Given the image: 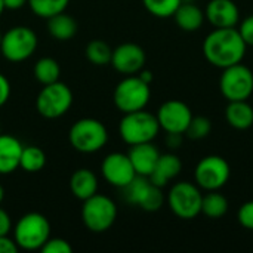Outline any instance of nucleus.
Here are the masks:
<instances>
[{
  "instance_id": "nucleus-1",
  "label": "nucleus",
  "mask_w": 253,
  "mask_h": 253,
  "mask_svg": "<svg viewBox=\"0 0 253 253\" xmlns=\"http://www.w3.org/2000/svg\"><path fill=\"white\" fill-rule=\"evenodd\" d=\"M246 46L248 44L239 30L234 27L216 28L205 39L203 53L212 65L227 68L242 62L246 53Z\"/></svg>"
},
{
  "instance_id": "nucleus-2",
  "label": "nucleus",
  "mask_w": 253,
  "mask_h": 253,
  "mask_svg": "<svg viewBox=\"0 0 253 253\" xmlns=\"http://www.w3.org/2000/svg\"><path fill=\"white\" fill-rule=\"evenodd\" d=\"M50 224L47 218L37 212H30L21 216L13 228V240L19 249L37 251L49 240Z\"/></svg>"
},
{
  "instance_id": "nucleus-3",
  "label": "nucleus",
  "mask_w": 253,
  "mask_h": 253,
  "mask_svg": "<svg viewBox=\"0 0 253 253\" xmlns=\"http://www.w3.org/2000/svg\"><path fill=\"white\" fill-rule=\"evenodd\" d=\"M160 130V125L156 116L148 111L138 110L126 113L119 125V132L122 139L132 145L151 142Z\"/></svg>"
},
{
  "instance_id": "nucleus-4",
  "label": "nucleus",
  "mask_w": 253,
  "mask_h": 253,
  "mask_svg": "<svg viewBox=\"0 0 253 253\" xmlns=\"http://www.w3.org/2000/svg\"><path fill=\"white\" fill-rule=\"evenodd\" d=\"M70 144L79 153L90 154L99 151L108 141V130L102 122L96 119H80L68 132Z\"/></svg>"
},
{
  "instance_id": "nucleus-5",
  "label": "nucleus",
  "mask_w": 253,
  "mask_h": 253,
  "mask_svg": "<svg viewBox=\"0 0 253 253\" xmlns=\"http://www.w3.org/2000/svg\"><path fill=\"white\" fill-rule=\"evenodd\" d=\"M116 218H117V206L110 197L96 193L83 202L82 219L89 231L105 233L113 227Z\"/></svg>"
},
{
  "instance_id": "nucleus-6",
  "label": "nucleus",
  "mask_w": 253,
  "mask_h": 253,
  "mask_svg": "<svg viewBox=\"0 0 253 253\" xmlns=\"http://www.w3.org/2000/svg\"><path fill=\"white\" fill-rule=\"evenodd\" d=\"M37 36L30 27L18 25L1 34L0 52L10 62L28 59L37 49Z\"/></svg>"
},
{
  "instance_id": "nucleus-7",
  "label": "nucleus",
  "mask_w": 253,
  "mask_h": 253,
  "mask_svg": "<svg viewBox=\"0 0 253 253\" xmlns=\"http://www.w3.org/2000/svg\"><path fill=\"white\" fill-rule=\"evenodd\" d=\"M150 84L139 76H130L123 79L114 89V105L123 113H132L144 110L150 101Z\"/></svg>"
},
{
  "instance_id": "nucleus-8",
  "label": "nucleus",
  "mask_w": 253,
  "mask_h": 253,
  "mask_svg": "<svg viewBox=\"0 0 253 253\" xmlns=\"http://www.w3.org/2000/svg\"><path fill=\"white\" fill-rule=\"evenodd\" d=\"M71 105L73 92L65 83L59 80L50 84H44L36 99V108L44 119H58L64 116Z\"/></svg>"
},
{
  "instance_id": "nucleus-9",
  "label": "nucleus",
  "mask_w": 253,
  "mask_h": 253,
  "mask_svg": "<svg viewBox=\"0 0 253 253\" xmlns=\"http://www.w3.org/2000/svg\"><path fill=\"white\" fill-rule=\"evenodd\" d=\"M202 199L199 188L191 182L175 184L168 196L170 211L181 219H193L202 213Z\"/></svg>"
},
{
  "instance_id": "nucleus-10",
  "label": "nucleus",
  "mask_w": 253,
  "mask_h": 253,
  "mask_svg": "<svg viewBox=\"0 0 253 253\" xmlns=\"http://www.w3.org/2000/svg\"><path fill=\"white\" fill-rule=\"evenodd\" d=\"M219 87L228 101H246L253 92V73L240 62L227 67L221 76Z\"/></svg>"
},
{
  "instance_id": "nucleus-11",
  "label": "nucleus",
  "mask_w": 253,
  "mask_h": 253,
  "mask_svg": "<svg viewBox=\"0 0 253 253\" xmlns=\"http://www.w3.org/2000/svg\"><path fill=\"white\" fill-rule=\"evenodd\" d=\"M230 173V165L225 159L219 156H208L199 162L194 176L202 188L216 191L228 182Z\"/></svg>"
},
{
  "instance_id": "nucleus-12",
  "label": "nucleus",
  "mask_w": 253,
  "mask_h": 253,
  "mask_svg": "<svg viewBox=\"0 0 253 253\" xmlns=\"http://www.w3.org/2000/svg\"><path fill=\"white\" fill-rule=\"evenodd\" d=\"M157 120L163 130L168 133H185L193 114L187 104L182 101H166L157 111Z\"/></svg>"
},
{
  "instance_id": "nucleus-13",
  "label": "nucleus",
  "mask_w": 253,
  "mask_h": 253,
  "mask_svg": "<svg viewBox=\"0 0 253 253\" xmlns=\"http://www.w3.org/2000/svg\"><path fill=\"white\" fill-rule=\"evenodd\" d=\"M101 172L104 179L117 188L126 187L136 176L129 156L122 153L108 154L101 165Z\"/></svg>"
},
{
  "instance_id": "nucleus-14",
  "label": "nucleus",
  "mask_w": 253,
  "mask_h": 253,
  "mask_svg": "<svg viewBox=\"0 0 253 253\" xmlns=\"http://www.w3.org/2000/svg\"><path fill=\"white\" fill-rule=\"evenodd\" d=\"M116 71L122 74H136L142 70L145 64V52L139 44L135 43H123L113 49L111 62Z\"/></svg>"
},
{
  "instance_id": "nucleus-15",
  "label": "nucleus",
  "mask_w": 253,
  "mask_h": 253,
  "mask_svg": "<svg viewBox=\"0 0 253 253\" xmlns=\"http://www.w3.org/2000/svg\"><path fill=\"white\" fill-rule=\"evenodd\" d=\"M205 16L215 28H230L236 27L240 15L233 0H211Z\"/></svg>"
},
{
  "instance_id": "nucleus-16",
  "label": "nucleus",
  "mask_w": 253,
  "mask_h": 253,
  "mask_svg": "<svg viewBox=\"0 0 253 253\" xmlns=\"http://www.w3.org/2000/svg\"><path fill=\"white\" fill-rule=\"evenodd\" d=\"M127 156L132 162L136 175H142L148 178L160 157V153L151 142H144V144L132 145Z\"/></svg>"
},
{
  "instance_id": "nucleus-17",
  "label": "nucleus",
  "mask_w": 253,
  "mask_h": 253,
  "mask_svg": "<svg viewBox=\"0 0 253 253\" xmlns=\"http://www.w3.org/2000/svg\"><path fill=\"white\" fill-rule=\"evenodd\" d=\"M22 148L18 138L0 133V175H9L19 168Z\"/></svg>"
},
{
  "instance_id": "nucleus-18",
  "label": "nucleus",
  "mask_w": 253,
  "mask_h": 253,
  "mask_svg": "<svg viewBox=\"0 0 253 253\" xmlns=\"http://www.w3.org/2000/svg\"><path fill=\"white\" fill-rule=\"evenodd\" d=\"M182 169V163L178 156L175 154H160L153 172L150 173L148 179L157 185V187H165L170 179L176 178Z\"/></svg>"
},
{
  "instance_id": "nucleus-19",
  "label": "nucleus",
  "mask_w": 253,
  "mask_h": 253,
  "mask_svg": "<svg viewBox=\"0 0 253 253\" xmlns=\"http://www.w3.org/2000/svg\"><path fill=\"white\" fill-rule=\"evenodd\" d=\"M70 190L76 199L84 202L98 191V178L90 169H77L70 178Z\"/></svg>"
},
{
  "instance_id": "nucleus-20",
  "label": "nucleus",
  "mask_w": 253,
  "mask_h": 253,
  "mask_svg": "<svg viewBox=\"0 0 253 253\" xmlns=\"http://www.w3.org/2000/svg\"><path fill=\"white\" fill-rule=\"evenodd\" d=\"M225 119L234 129H249L253 125V108L246 101H230L225 110Z\"/></svg>"
},
{
  "instance_id": "nucleus-21",
  "label": "nucleus",
  "mask_w": 253,
  "mask_h": 253,
  "mask_svg": "<svg viewBox=\"0 0 253 253\" xmlns=\"http://www.w3.org/2000/svg\"><path fill=\"white\" fill-rule=\"evenodd\" d=\"M176 25L184 31H196L203 25L205 13L193 3H181L173 13Z\"/></svg>"
},
{
  "instance_id": "nucleus-22",
  "label": "nucleus",
  "mask_w": 253,
  "mask_h": 253,
  "mask_svg": "<svg viewBox=\"0 0 253 253\" xmlns=\"http://www.w3.org/2000/svg\"><path fill=\"white\" fill-rule=\"evenodd\" d=\"M47 31L53 39L65 42L76 36L77 22L71 15L61 12V13H56V15L47 18Z\"/></svg>"
},
{
  "instance_id": "nucleus-23",
  "label": "nucleus",
  "mask_w": 253,
  "mask_h": 253,
  "mask_svg": "<svg viewBox=\"0 0 253 253\" xmlns=\"http://www.w3.org/2000/svg\"><path fill=\"white\" fill-rule=\"evenodd\" d=\"M59 74H61V67L58 61L53 58H49V56L40 58L34 65V77L43 86L58 82Z\"/></svg>"
},
{
  "instance_id": "nucleus-24",
  "label": "nucleus",
  "mask_w": 253,
  "mask_h": 253,
  "mask_svg": "<svg viewBox=\"0 0 253 253\" xmlns=\"http://www.w3.org/2000/svg\"><path fill=\"white\" fill-rule=\"evenodd\" d=\"M228 211V202L227 199L216 193L211 191L208 196H203L202 199V213L206 215L211 219H219L222 218Z\"/></svg>"
},
{
  "instance_id": "nucleus-25",
  "label": "nucleus",
  "mask_w": 253,
  "mask_h": 253,
  "mask_svg": "<svg viewBox=\"0 0 253 253\" xmlns=\"http://www.w3.org/2000/svg\"><path fill=\"white\" fill-rule=\"evenodd\" d=\"M46 165V154L42 148L36 145H28L22 148L19 168L28 173L40 172Z\"/></svg>"
},
{
  "instance_id": "nucleus-26",
  "label": "nucleus",
  "mask_w": 253,
  "mask_h": 253,
  "mask_svg": "<svg viewBox=\"0 0 253 253\" xmlns=\"http://www.w3.org/2000/svg\"><path fill=\"white\" fill-rule=\"evenodd\" d=\"M111 55H113V49L104 40L96 39V40L89 42L87 46H86V58L93 65L102 67V65L110 64L111 62Z\"/></svg>"
},
{
  "instance_id": "nucleus-27",
  "label": "nucleus",
  "mask_w": 253,
  "mask_h": 253,
  "mask_svg": "<svg viewBox=\"0 0 253 253\" xmlns=\"http://www.w3.org/2000/svg\"><path fill=\"white\" fill-rule=\"evenodd\" d=\"M70 0H28V6L40 18H50L67 9Z\"/></svg>"
},
{
  "instance_id": "nucleus-28",
  "label": "nucleus",
  "mask_w": 253,
  "mask_h": 253,
  "mask_svg": "<svg viewBox=\"0 0 253 253\" xmlns=\"http://www.w3.org/2000/svg\"><path fill=\"white\" fill-rule=\"evenodd\" d=\"M163 202H165V197H163V193H162V188L154 185L151 181H150V185L147 187L145 193L142 194L138 206L147 212H156L159 211L162 206H163Z\"/></svg>"
},
{
  "instance_id": "nucleus-29",
  "label": "nucleus",
  "mask_w": 253,
  "mask_h": 253,
  "mask_svg": "<svg viewBox=\"0 0 253 253\" xmlns=\"http://www.w3.org/2000/svg\"><path fill=\"white\" fill-rule=\"evenodd\" d=\"M142 3L151 15L159 18H169L173 16L182 0H142Z\"/></svg>"
},
{
  "instance_id": "nucleus-30",
  "label": "nucleus",
  "mask_w": 253,
  "mask_h": 253,
  "mask_svg": "<svg viewBox=\"0 0 253 253\" xmlns=\"http://www.w3.org/2000/svg\"><path fill=\"white\" fill-rule=\"evenodd\" d=\"M212 130V123L208 117L203 116H197L193 117L185 133L190 139H205L206 136H209Z\"/></svg>"
},
{
  "instance_id": "nucleus-31",
  "label": "nucleus",
  "mask_w": 253,
  "mask_h": 253,
  "mask_svg": "<svg viewBox=\"0 0 253 253\" xmlns=\"http://www.w3.org/2000/svg\"><path fill=\"white\" fill-rule=\"evenodd\" d=\"M43 253H71L73 248L71 245L64 239H50L42 246L40 249Z\"/></svg>"
},
{
  "instance_id": "nucleus-32",
  "label": "nucleus",
  "mask_w": 253,
  "mask_h": 253,
  "mask_svg": "<svg viewBox=\"0 0 253 253\" xmlns=\"http://www.w3.org/2000/svg\"><path fill=\"white\" fill-rule=\"evenodd\" d=\"M237 219L239 222L248 228V230H253V202H248L245 203L237 213Z\"/></svg>"
},
{
  "instance_id": "nucleus-33",
  "label": "nucleus",
  "mask_w": 253,
  "mask_h": 253,
  "mask_svg": "<svg viewBox=\"0 0 253 253\" xmlns=\"http://www.w3.org/2000/svg\"><path fill=\"white\" fill-rule=\"evenodd\" d=\"M239 33L248 46H253V15H249L248 18L243 19V22L240 24Z\"/></svg>"
},
{
  "instance_id": "nucleus-34",
  "label": "nucleus",
  "mask_w": 253,
  "mask_h": 253,
  "mask_svg": "<svg viewBox=\"0 0 253 253\" xmlns=\"http://www.w3.org/2000/svg\"><path fill=\"white\" fill-rule=\"evenodd\" d=\"M10 96V84H9V80L0 73V108L7 102Z\"/></svg>"
},
{
  "instance_id": "nucleus-35",
  "label": "nucleus",
  "mask_w": 253,
  "mask_h": 253,
  "mask_svg": "<svg viewBox=\"0 0 253 253\" xmlns=\"http://www.w3.org/2000/svg\"><path fill=\"white\" fill-rule=\"evenodd\" d=\"M10 230H12L10 216L7 215V212L4 209L0 208V236H9Z\"/></svg>"
},
{
  "instance_id": "nucleus-36",
  "label": "nucleus",
  "mask_w": 253,
  "mask_h": 253,
  "mask_svg": "<svg viewBox=\"0 0 253 253\" xmlns=\"http://www.w3.org/2000/svg\"><path fill=\"white\" fill-rule=\"evenodd\" d=\"M18 246L13 239H9L7 236H0V253H16Z\"/></svg>"
},
{
  "instance_id": "nucleus-37",
  "label": "nucleus",
  "mask_w": 253,
  "mask_h": 253,
  "mask_svg": "<svg viewBox=\"0 0 253 253\" xmlns=\"http://www.w3.org/2000/svg\"><path fill=\"white\" fill-rule=\"evenodd\" d=\"M181 141H182V133H168L166 144L170 148H178L181 145Z\"/></svg>"
},
{
  "instance_id": "nucleus-38",
  "label": "nucleus",
  "mask_w": 253,
  "mask_h": 253,
  "mask_svg": "<svg viewBox=\"0 0 253 253\" xmlns=\"http://www.w3.org/2000/svg\"><path fill=\"white\" fill-rule=\"evenodd\" d=\"M27 3H28V0H3L4 9H10V10H18Z\"/></svg>"
},
{
  "instance_id": "nucleus-39",
  "label": "nucleus",
  "mask_w": 253,
  "mask_h": 253,
  "mask_svg": "<svg viewBox=\"0 0 253 253\" xmlns=\"http://www.w3.org/2000/svg\"><path fill=\"white\" fill-rule=\"evenodd\" d=\"M139 77H141L144 82H147L148 84H150V83H151V80H153V76H151V73H150V71H141Z\"/></svg>"
},
{
  "instance_id": "nucleus-40",
  "label": "nucleus",
  "mask_w": 253,
  "mask_h": 253,
  "mask_svg": "<svg viewBox=\"0 0 253 253\" xmlns=\"http://www.w3.org/2000/svg\"><path fill=\"white\" fill-rule=\"evenodd\" d=\"M3 199H4V190H3V187L0 185V203L3 202Z\"/></svg>"
},
{
  "instance_id": "nucleus-41",
  "label": "nucleus",
  "mask_w": 253,
  "mask_h": 253,
  "mask_svg": "<svg viewBox=\"0 0 253 253\" xmlns=\"http://www.w3.org/2000/svg\"><path fill=\"white\" fill-rule=\"evenodd\" d=\"M3 10H4V4H3V0H0V15L3 13Z\"/></svg>"
},
{
  "instance_id": "nucleus-42",
  "label": "nucleus",
  "mask_w": 253,
  "mask_h": 253,
  "mask_svg": "<svg viewBox=\"0 0 253 253\" xmlns=\"http://www.w3.org/2000/svg\"><path fill=\"white\" fill-rule=\"evenodd\" d=\"M0 43H1V34H0Z\"/></svg>"
},
{
  "instance_id": "nucleus-43",
  "label": "nucleus",
  "mask_w": 253,
  "mask_h": 253,
  "mask_svg": "<svg viewBox=\"0 0 253 253\" xmlns=\"http://www.w3.org/2000/svg\"><path fill=\"white\" fill-rule=\"evenodd\" d=\"M185 1H191V0H185Z\"/></svg>"
}]
</instances>
